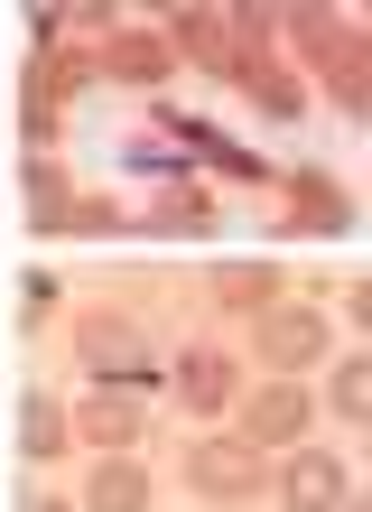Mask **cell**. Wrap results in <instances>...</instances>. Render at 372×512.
<instances>
[{
  "mask_svg": "<svg viewBox=\"0 0 372 512\" xmlns=\"http://www.w3.org/2000/svg\"><path fill=\"white\" fill-rule=\"evenodd\" d=\"M131 233H214V196L186 177V187H168L149 215H131Z\"/></svg>",
  "mask_w": 372,
  "mask_h": 512,
  "instance_id": "17",
  "label": "cell"
},
{
  "mask_svg": "<svg viewBox=\"0 0 372 512\" xmlns=\"http://www.w3.org/2000/svg\"><path fill=\"white\" fill-rule=\"evenodd\" d=\"M19 187H28V215H38V205H56V196H75V177H66V168H56L47 149H38V159L19 168Z\"/></svg>",
  "mask_w": 372,
  "mask_h": 512,
  "instance_id": "23",
  "label": "cell"
},
{
  "mask_svg": "<svg viewBox=\"0 0 372 512\" xmlns=\"http://www.w3.org/2000/svg\"><path fill=\"white\" fill-rule=\"evenodd\" d=\"M252 317H261L252 336H261V354H270L279 373L326 364V317H317V308H289V298H270V308H252Z\"/></svg>",
  "mask_w": 372,
  "mask_h": 512,
  "instance_id": "7",
  "label": "cell"
},
{
  "mask_svg": "<svg viewBox=\"0 0 372 512\" xmlns=\"http://www.w3.org/2000/svg\"><path fill=\"white\" fill-rule=\"evenodd\" d=\"M75 364L93 382H131V391H159V345H149V326L131 317H75Z\"/></svg>",
  "mask_w": 372,
  "mask_h": 512,
  "instance_id": "1",
  "label": "cell"
},
{
  "mask_svg": "<svg viewBox=\"0 0 372 512\" xmlns=\"http://www.w3.org/2000/svg\"><path fill=\"white\" fill-rule=\"evenodd\" d=\"M186 485H196L205 503H252V494H270V475H261L252 438H205L196 457H186Z\"/></svg>",
  "mask_w": 372,
  "mask_h": 512,
  "instance_id": "4",
  "label": "cell"
},
{
  "mask_svg": "<svg viewBox=\"0 0 372 512\" xmlns=\"http://www.w3.org/2000/svg\"><path fill=\"white\" fill-rule=\"evenodd\" d=\"M279 28H289V38H298V56H326L335 38H345V10H317V0H307V10H279Z\"/></svg>",
  "mask_w": 372,
  "mask_h": 512,
  "instance_id": "22",
  "label": "cell"
},
{
  "mask_svg": "<svg viewBox=\"0 0 372 512\" xmlns=\"http://www.w3.org/2000/svg\"><path fill=\"white\" fill-rule=\"evenodd\" d=\"M270 187H289L279 233H354V196L335 187L326 168H270Z\"/></svg>",
  "mask_w": 372,
  "mask_h": 512,
  "instance_id": "5",
  "label": "cell"
},
{
  "mask_svg": "<svg viewBox=\"0 0 372 512\" xmlns=\"http://www.w3.org/2000/svg\"><path fill=\"white\" fill-rule=\"evenodd\" d=\"M84 75H93V56H66V47H38V56H28V75H19V131L38 140V149L66 131Z\"/></svg>",
  "mask_w": 372,
  "mask_h": 512,
  "instance_id": "2",
  "label": "cell"
},
{
  "mask_svg": "<svg viewBox=\"0 0 372 512\" xmlns=\"http://www.w3.org/2000/svg\"><path fill=\"white\" fill-rule=\"evenodd\" d=\"M326 410H335V419H354V429H372V364H363V354H345V364H335Z\"/></svg>",
  "mask_w": 372,
  "mask_h": 512,
  "instance_id": "21",
  "label": "cell"
},
{
  "mask_svg": "<svg viewBox=\"0 0 372 512\" xmlns=\"http://www.w3.org/2000/svg\"><path fill=\"white\" fill-rule=\"evenodd\" d=\"M214 298H224V308H270V298H279V270L270 261H214Z\"/></svg>",
  "mask_w": 372,
  "mask_h": 512,
  "instance_id": "19",
  "label": "cell"
},
{
  "mask_svg": "<svg viewBox=\"0 0 372 512\" xmlns=\"http://www.w3.org/2000/svg\"><path fill=\"white\" fill-rule=\"evenodd\" d=\"M28 224H38V233H131V205H112V196H56Z\"/></svg>",
  "mask_w": 372,
  "mask_h": 512,
  "instance_id": "13",
  "label": "cell"
},
{
  "mask_svg": "<svg viewBox=\"0 0 372 512\" xmlns=\"http://www.w3.org/2000/svg\"><path fill=\"white\" fill-rule=\"evenodd\" d=\"M168 56H186V66H205V75H224L242 84V66L270 47H242L233 38V10H168Z\"/></svg>",
  "mask_w": 372,
  "mask_h": 512,
  "instance_id": "3",
  "label": "cell"
},
{
  "mask_svg": "<svg viewBox=\"0 0 372 512\" xmlns=\"http://www.w3.org/2000/svg\"><path fill=\"white\" fill-rule=\"evenodd\" d=\"M270 494L289 503V512H345L354 503V475H345V457H326V447H298V457L270 475Z\"/></svg>",
  "mask_w": 372,
  "mask_h": 512,
  "instance_id": "6",
  "label": "cell"
},
{
  "mask_svg": "<svg viewBox=\"0 0 372 512\" xmlns=\"http://www.w3.org/2000/svg\"><path fill=\"white\" fill-rule=\"evenodd\" d=\"M66 28H84V38H103V28H121V10H103V0H84V10H66Z\"/></svg>",
  "mask_w": 372,
  "mask_h": 512,
  "instance_id": "24",
  "label": "cell"
},
{
  "mask_svg": "<svg viewBox=\"0 0 372 512\" xmlns=\"http://www.w3.org/2000/svg\"><path fill=\"white\" fill-rule=\"evenodd\" d=\"M66 438H75V419L56 391H28L19 401V447H28V466H47V457H66Z\"/></svg>",
  "mask_w": 372,
  "mask_h": 512,
  "instance_id": "16",
  "label": "cell"
},
{
  "mask_svg": "<svg viewBox=\"0 0 372 512\" xmlns=\"http://www.w3.org/2000/svg\"><path fill=\"white\" fill-rule=\"evenodd\" d=\"M121 168H131V177H159V187H186V149L168 131H140L131 149H121Z\"/></svg>",
  "mask_w": 372,
  "mask_h": 512,
  "instance_id": "20",
  "label": "cell"
},
{
  "mask_svg": "<svg viewBox=\"0 0 372 512\" xmlns=\"http://www.w3.org/2000/svg\"><path fill=\"white\" fill-rule=\"evenodd\" d=\"M168 382H177V401H186V410H233V391H242L233 354H214V345H186Z\"/></svg>",
  "mask_w": 372,
  "mask_h": 512,
  "instance_id": "12",
  "label": "cell"
},
{
  "mask_svg": "<svg viewBox=\"0 0 372 512\" xmlns=\"http://www.w3.org/2000/svg\"><path fill=\"white\" fill-rule=\"evenodd\" d=\"M159 131L186 149V159H205V168H224V177H242V187H270V159H252L242 140H224L214 122H196V112H159Z\"/></svg>",
  "mask_w": 372,
  "mask_h": 512,
  "instance_id": "9",
  "label": "cell"
},
{
  "mask_svg": "<svg viewBox=\"0 0 372 512\" xmlns=\"http://www.w3.org/2000/svg\"><path fill=\"white\" fill-rule=\"evenodd\" d=\"M140 429H149V391H131V382H93L75 401V438L84 447H131Z\"/></svg>",
  "mask_w": 372,
  "mask_h": 512,
  "instance_id": "8",
  "label": "cell"
},
{
  "mask_svg": "<svg viewBox=\"0 0 372 512\" xmlns=\"http://www.w3.org/2000/svg\"><path fill=\"white\" fill-rule=\"evenodd\" d=\"M84 503H93V512H149V475L131 466V447H103V466H93Z\"/></svg>",
  "mask_w": 372,
  "mask_h": 512,
  "instance_id": "14",
  "label": "cell"
},
{
  "mask_svg": "<svg viewBox=\"0 0 372 512\" xmlns=\"http://www.w3.org/2000/svg\"><path fill=\"white\" fill-rule=\"evenodd\" d=\"M242 94H252L270 122H298V112H307V84L279 66V56H252V66H242Z\"/></svg>",
  "mask_w": 372,
  "mask_h": 512,
  "instance_id": "18",
  "label": "cell"
},
{
  "mask_svg": "<svg viewBox=\"0 0 372 512\" xmlns=\"http://www.w3.org/2000/svg\"><path fill=\"white\" fill-rule=\"evenodd\" d=\"M168 66H177V56H168V38H159V28H121V38L93 56V75L131 84V94H159V84H168Z\"/></svg>",
  "mask_w": 372,
  "mask_h": 512,
  "instance_id": "10",
  "label": "cell"
},
{
  "mask_svg": "<svg viewBox=\"0 0 372 512\" xmlns=\"http://www.w3.org/2000/svg\"><path fill=\"white\" fill-rule=\"evenodd\" d=\"M317 75H326V94L345 103V112H372V56H363V38H354V28L317 56Z\"/></svg>",
  "mask_w": 372,
  "mask_h": 512,
  "instance_id": "15",
  "label": "cell"
},
{
  "mask_svg": "<svg viewBox=\"0 0 372 512\" xmlns=\"http://www.w3.org/2000/svg\"><path fill=\"white\" fill-rule=\"evenodd\" d=\"M307 419H317V401H307L298 382H270L261 401L242 410V438H252V447H298V438H307Z\"/></svg>",
  "mask_w": 372,
  "mask_h": 512,
  "instance_id": "11",
  "label": "cell"
}]
</instances>
